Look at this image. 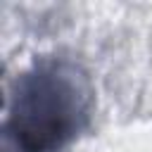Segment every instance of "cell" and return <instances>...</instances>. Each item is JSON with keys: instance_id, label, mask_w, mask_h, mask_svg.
<instances>
[{"instance_id": "1", "label": "cell", "mask_w": 152, "mask_h": 152, "mask_svg": "<svg viewBox=\"0 0 152 152\" xmlns=\"http://www.w3.org/2000/svg\"><path fill=\"white\" fill-rule=\"evenodd\" d=\"M90 83L71 59L48 57L19 76L5 152H57L88 121Z\"/></svg>"}]
</instances>
